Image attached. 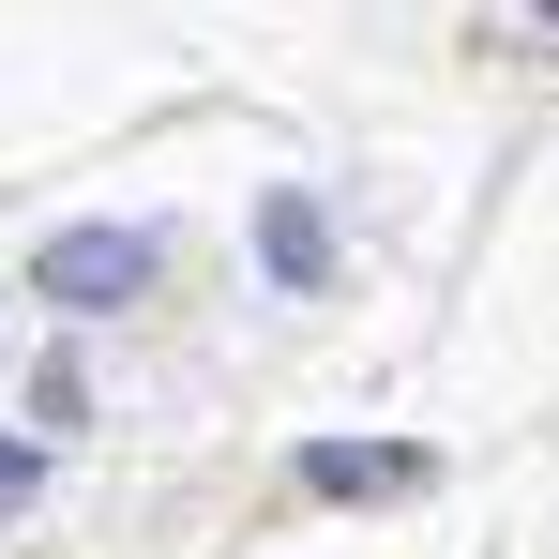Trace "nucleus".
<instances>
[{"mask_svg":"<svg viewBox=\"0 0 559 559\" xmlns=\"http://www.w3.org/2000/svg\"><path fill=\"white\" fill-rule=\"evenodd\" d=\"M258 242H273V273H287V287H318V273H333V227H318L302 197H273V212H258Z\"/></svg>","mask_w":559,"mask_h":559,"instance_id":"3","label":"nucleus"},{"mask_svg":"<svg viewBox=\"0 0 559 559\" xmlns=\"http://www.w3.org/2000/svg\"><path fill=\"white\" fill-rule=\"evenodd\" d=\"M302 484H318V499H408V484H424V454H408V439H318V454H302Z\"/></svg>","mask_w":559,"mask_h":559,"instance_id":"2","label":"nucleus"},{"mask_svg":"<svg viewBox=\"0 0 559 559\" xmlns=\"http://www.w3.org/2000/svg\"><path fill=\"white\" fill-rule=\"evenodd\" d=\"M31 484H46V454H31V439H0V514H15Z\"/></svg>","mask_w":559,"mask_h":559,"instance_id":"4","label":"nucleus"},{"mask_svg":"<svg viewBox=\"0 0 559 559\" xmlns=\"http://www.w3.org/2000/svg\"><path fill=\"white\" fill-rule=\"evenodd\" d=\"M31 287H46L61 318H121V302L152 287V227H61V242L31 258Z\"/></svg>","mask_w":559,"mask_h":559,"instance_id":"1","label":"nucleus"}]
</instances>
